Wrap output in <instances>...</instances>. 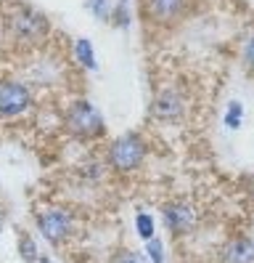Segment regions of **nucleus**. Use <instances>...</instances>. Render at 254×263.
<instances>
[{
    "label": "nucleus",
    "instance_id": "obj_16",
    "mask_svg": "<svg viewBox=\"0 0 254 263\" xmlns=\"http://www.w3.org/2000/svg\"><path fill=\"white\" fill-rule=\"evenodd\" d=\"M79 173H82L85 181H101L103 173H106L103 157H101V154H98V157H88V160L82 162V167H79Z\"/></svg>",
    "mask_w": 254,
    "mask_h": 263
},
{
    "label": "nucleus",
    "instance_id": "obj_21",
    "mask_svg": "<svg viewBox=\"0 0 254 263\" xmlns=\"http://www.w3.org/2000/svg\"><path fill=\"white\" fill-rule=\"evenodd\" d=\"M0 231H3V215H0Z\"/></svg>",
    "mask_w": 254,
    "mask_h": 263
},
{
    "label": "nucleus",
    "instance_id": "obj_12",
    "mask_svg": "<svg viewBox=\"0 0 254 263\" xmlns=\"http://www.w3.org/2000/svg\"><path fill=\"white\" fill-rule=\"evenodd\" d=\"M133 22V8H130V0H114V6H111V19L109 24L114 29H127Z\"/></svg>",
    "mask_w": 254,
    "mask_h": 263
},
{
    "label": "nucleus",
    "instance_id": "obj_9",
    "mask_svg": "<svg viewBox=\"0 0 254 263\" xmlns=\"http://www.w3.org/2000/svg\"><path fill=\"white\" fill-rule=\"evenodd\" d=\"M222 263H254V239L249 237H236L230 239L220 253Z\"/></svg>",
    "mask_w": 254,
    "mask_h": 263
},
{
    "label": "nucleus",
    "instance_id": "obj_13",
    "mask_svg": "<svg viewBox=\"0 0 254 263\" xmlns=\"http://www.w3.org/2000/svg\"><path fill=\"white\" fill-rule=\"evenodd\" d=\"M222 125H225L228 130H241V125H244V104L238 101V99H233V101H228V106H225V115H222Z\"/></svg>",
    "mask_w": 254,
    "mask_h": 263
},
{
    "label": "nucleus",
    "instance_id": "obj_18",
    "mask_svg": "<svg viewBox=\"0 0 254 263\" xmlns=\"http://www.w3.org/2000/svg\"><path fill=\"white\" fill-rule=\"evenodd\" d=\"M241 64H244L246 74L254 77V35L244 43V48H241Z\"/></svg>",
    "mask_w": 254,
    "mask_h": 263
},
{
    "label": "nucleus",
    "instance_id": "obj_22",
    "mask_svg": "<svg viewBox=\"0 0 254 263\" xmlns=\"http://www.w3.org/2000/svg\"><path fill=\"white\" fill-rule=\"evenodd\" d=\"M0 8H3V0H0Z\"/></svg>",
    "mask_w": 254,
    "mask_h": 263
},
{
    "label": "nucleus",
    "instance_id": "obj_7",
    "mask_svg": "<svg viewBox=\"0 0 254 263\" xmlns=\"http://www.w3.org/2000/svg\"><path fill=\"white\" fill-rule=\"evenodd\" d=\"M35 223H37V231L43 234V239L53 247L64 245L74 234V215L64 208H48V210L37 213Z\"/></svg>",
    "mask_w": 254,
    "mask_h": 263
},
{
    "label": "nucleus",
    "instance_id": "obj_14",
    "mask_svg": "<svg viewBox=\"0 0 254 263\" xmlns=\"http://www.w3.org/2000/svg\"><path fill=\"white\" fill-rule=\"evenodd\" d=\"M82 6H85V11L90 13L95 22L109 24V19H111V6H114V0H85Z\"/></svg>",
    "mask_w": 254,
    "mask_h": 263
},
{
    "label": "nucleus",
    "instance_id": "obj_20",
    "mask_svg": "<svg viewBox=\"0 0 254 263\" xmlns=\"http://www.w3.org/2000/svg\"><path fill=\"white\" fill-rule=\"evenodd\" d=\"M37 263H53V260H51V258H48V255H43V253H40V258H37Z\"/></svg>",
    "mask_w": 254,
    "mask_h": 263
},
{
    "label": "nucleus",
    "instance_id": "obj_10",
    "mask_svg": "<svg viewBox=\"0 0 254 263\" xmlns=\"http://www.w3.org/2000/svg\"><path fill=\"white\" fill-rule=\"evenodd\" d=\"M72 56L77 61V67L79 69H85V72H98V53H95V45L90 37H74L72 43Z\"/></svg>",
    "mask_w": 254,
    "mask_h": 263
},
{
    "label": "nucleus",
    "instance_id": "obj_6",
    "mask_svg": "<svg viewBox=\"0 0 254 263\" xmlns=\"http://www.w3.org/2000/svg\"><path fill=\"white\" fill-rule=\"evenodd\" d=\"M188 115V99L178 85H164L159 88L151 104H149V117L159 125H178Z\"/></svg>",
    "mask_w": 254,
    "mask_h": 263
},
{
    "label": "nucleus",
    "instance_id": "obj_1",
    "mask_svg": "<svg viewBox=\"0 0 254 263\" xmlns=\"http://www.w3.org/2000/svg\"><path fill=\"white\" fill-rule=\"evenodd\" d=\"M0 32L16 48H43L53 32L51 16L27 0H11L0 8Z\"/></svg>",
    "mask_w": 254,
    "mask_h": 263
},
{
    "label": "nucleus",
    "instance_id": "obj_3",
    "mask_svg": "<svg viewBox=\"0 0 254 263\" xmlns=\"http://www.w3.org/2000/svg\"><path fill=\"white\" fill-rule=\"evenodd\" d=\"M103 162L114 176H130L146 162L149 157V141L138 130H127L114 138H109L103 146Z\"/></svg>",
    "mask_w": 254,
    "mask_h": 263
},
{
    "label": "nucleus",
    "instance_id": "obj_17",
    "mask_svg": "<svg viewBox=\"0 0 254 263\" xmlns=\"http://www.w3.org/2000/svg\"><path fill=\"white\" fill-rule=\"evenodd\" d=\"M146 260L149 263H167V255H164V242L154 237L146 242Z\"/></svg>",
    "mask_w": 254,
    "mask_h": 263
},
{
    "label": "nucleus",
    "instance_id": "obj_4",
    "mask_svg": "<svg viewBox=\"0 0 254 263\" xmlns=\"http://www.w3.org/2000/svg\"><path fill=\"white\" fill-rule=\"evenodd\" d=\"M194 6L196 0H138V16L146 27L172 29L190 16Z\"/></svg>",
    "mask_w": 254,
    "mask_h": 263
},
{
    "label": "nucleus",
    "instance_id": "obj_11",
    "mask_svg": "<svg viewBox=\"0 0 254 263\" xmlns=\"http://www.w3.org/2000/svg\"><path fill=\"white\" fill-rule=\"evenodd\" d=\"M16 253H19V258L24 263H37V258H40L37 242L32 239V234H29V231H24V229L16 231Z\"/></svg>",
    "mask_w": 254,
    "mask_h": 263
},
{
    "label": "nucleus",
    "instance_id": "obj_15",
    "mask_svg": "<svg viewBox=\"0 0 254 263\" xmlns=\"http://www.w3.org/2000/svg\"><path fill=\"white\" fill-rule=\"evenodd\" d=\"M135 231H138V237L143 242L154 239L156 237V221H154V215L146 213V210H138V215H135Z\"/></svg>",
    "mask_w": 254,
    "mask_h": 263
},
{
    "label": "nucleus",
    "instance_id": "obj_19",
    "mask_svg": "<svg viewBox=\"0 0 254 263\" xmlns=\"http://www.w3.org/2000/svg\"><path fill=\"white\" fill-rule=\"evenodd\" d=\"M114 263H149V260H146V255H140V253H133V250H127V253L117 255V260H114Z\"/></svg>",
    "mask_w": 254,
    "mask_h": 263
},
{
    "label": "nucleus",
    "instance_id": "obj_8",
    "mask_svg": "<svg viewBox=\"0 0 254 263\" xmlns=\"http://www.w3.org/2000/svg\"><path fill=\"white\" fill-rule=\"evenodd\" d=\"M162 221L172 237H183L196 226V210L183 199H175V202H167L162 208Z\"/></svg>",
    "mask_w": 254,
    "mask_h": 263
},
{
    "label": "nucleus",
    "instance_id": "obj_5",
    "mask_svg": "<svg viewBox=\"0 0 254 263\" xmlns=\"http://www.w3.org/2000/svg\"><path fill=\"white\" fill-rule=\"evenodd\" d=\"M32 106H35V93L29 83L16 80V77L0 80V120H22L32 112Z\"/></svg>",
    "mask_w": 254,
    "mask_h": 263
},
{
    "label": "nucleus",
    "instance_id": "obj_2",
    "mask_svg": "<svg viewBox=\"0 0 254 263\" xmlns=\"http://www.w3.org/2000/svg\"><path fill=\"white\" fill-rule=\"evenodd\" d=\"M64 130L79 144H98L109 133V122L93 101L72 99L64 109Z\"/></svg>",
    "mask_w": 254,
    "mask_h": 263
}]
</instances>
